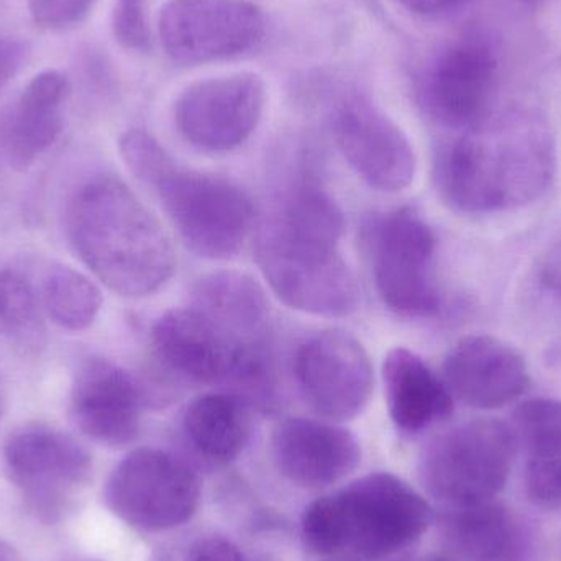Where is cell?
<instances>
[{
  "label": "cell",
  "instance_id": "obj_1",
  "mask_svg": "<svg viewBox=\"0 0 561 561\" xmlns=\"http://www.w3.org/2000/svg\"><path fill=\"white\" fill-rule=\"evenodd\" d=\"M552 135L537 118L481 122L438 148L434 180L442 199L465 214L516 209L539 199L556 174Z\"/></svg>",
  "mask_w": 561,
  "mask_h": 561
},
{
  "label": "cell",
  "instance_id": "obj_2",
  "mask_svg": "<svg viewBox=\"0 0 561 561\" xmlns=\"http://www.w3.org/2000/svg\"><path fill=\"white\" fill-rule=\"evenodd\" d=\"M66 227L78 259L118 296H151L176 272V252L163 224L117 178L82 184L69 201Z\"/></svg>",
  "mask_w": 561,
  "mask_h": 561
},
{
  "label": "cell",
  "instance_id": "obj_3",
  "mask_svg": "<svg viewBox=\"0 0 561 561\" xmlns=\"http://www.w3.org/2000/svg\"><path fill=\"white\" fill-rule=\"evenodd\" d=\"M255 256L270 289L290 309L327 319L358 309L359 286L340 240L272 214L260 227Z\"/></svg>",
  "mask_w": 561,
  "mask_h": 561
},
{
  "label": "cell",
  "instance_id": "obj_4",
  "mask_svg": "<svg viewBox=\"0 0 561 561\" xmlns=\"http://www.w3.org/2000/svg\"><path fill=\"white\" fill-rule=\"evenodd\" d=\"M151 187L184 245L201 259H233L255 229L252 197L227 178L173 161Z\"/></svg>",
  "mask_w": 561,
  "mask_h": 561
},
{
  "label": "cell",
  "instance_id": "obj_5",
  "mask_svg": "<svg viewBox=\"0 0 561 561\" xmlns=\"http://www.w3.org/2000/svg\"><path fill=\"white\" fill-rule=\"evenodd\" d=\"M516 445V432L504 422H465L435 438L425 451V483L435 496L460 510L490 503L506 486Z\"/></svg>",
  "mask_w": 561,
  "mask_h": 561
},
{
  "label": "cell",
  "instance_id": "obj_6",
  "mask_svg": "<svg viewBox=\"0 0 561 561\" xmlns=\"http://www.w3.org/2000/svg\"><path fill=\"white\" fill-rule=\"evenodd\" d=\"M435 256L437 237L417 210L401 207L379 220L373 230V276L389 310L409 319H425L440 310Z\"/></svg>",
  "mask_w": 561,
  "mask_h": 561
},
{
  "label": "cell",
  "instance_id": "obj_7",
  "mask_svg": "<svg viewBox=\"0 0 561 561\" xmlns=\"http://www.w3.org/2000/svg\"><path fill=\"white\" fill-rule=\"evenodd\" d=\"M108 510L134 529L161 533L183 526L196 514L201 484L196 473L170 451H130L105 484Z\"/></svg>",
  "mask_w": 561,
  "mask_h": 561
},
{
  "label": "cell",
  "instance_id": "obj_8",
  "mask_svg": "<svg viewBox=\"0 0 561 561\" xmlns=\"http://www.w3.org/2000/svg\"><path fill=\"white\" fill-rule=\"evenodd\" d=\"M7 474L22 491L26 506L45 524H55L71 510L72 494L91 477L92 460L71 435L26 425L7 438Z\"/></svg>",
  "mask_w": 561,
  "mask_h": 561
},
{
  "label": "cell",
  "instance_id": "obj_9",
  "mask_svg": "<svg viewBox=\"0 0 561 561\" xmlns=\"http://www.w3.org/2000/svg\"><path fill=\"white\" fill-rule=\"evenodd\" d=\"M158 33L173 61L207 65L259 48L266 19L249 0H170L161 9Z\"/></svg>",
  "mask_w": 561,
  "mask_h": 561
},
{
  "label": "cell",
  "instance_id": "obj_10",
  "mask_svg": "<svg viewBox=\"0 0 561 561\" xmlns=\"http://www.w3.org/2000/svg\"><path fill=\"white\" fill-rule=\"evenodd\" d=\"M346 547L365 559H385L405 549L431 526L421 494L389 473H375L336 493Z\"/></svg>",
  "mask_w": 561,
  "mask_h": 561
},
{
  "label": "cell",
  "instance_id": "obj_11",
  "mask_svg": "<svg viewBox=\"0 0 561 561\" xmlns=\"http://www.w3.org/2000/svg\"><path fill=\"white\" fill-rule=\"evenodd\" d=\"M265 105V82L255 72L204 79L181 92L174 104V124L197 150L227 153L255 134Z\"/></svg>",
  "mask_w": 561,
  "mask_h": 561
},
{
  "label": "cell",
  "instance_id": "obj_12",
  "mask_svg": "<svg viewBox=\"0 0 561 561\" xmlns=\"http://www.w3.org/2000/svg\"><path fill=\"white\" fill-rule=\"evenodd\" d=\"M294 376L309 408L330 422L358 417L375 388L368 352L343 330H323L297 348Z\"/></svg>",
  "mask_w": 561,
  "mask_h": 561
},
{
  "label": "cell",
  "instance_id": "obj_13",
  "mask_svg": "<svg viewBox=\"0 0 561 561\" xmlns=\"http://www.w3.org/2000/svg\"><path fill=\"white\" fill-rule=\"evenodd\" d=\"M333 135L346 163L376 191L399 193L414 181L417 160L408 135L366 99L339 105Z\"/></svg>",
  "mask_w": 561,
  "mask_h": 561
},
{
  "label": "cell",
  "instance_id": "obj_14",
  "mask_svg": "<svg viewBox=\"0 0 561 561\" xmlns=\"http://www.w3.org/2000/svg\"><path fill=\"white\" fill-rule=\"evenodd\" d=\"M151 401L148 386L137 376L108 359L92 358L76 373L69 411L82 434L122 447L138 437Z\"/></svg>",
  "mask_w": 561,
  "mask_h": 561
},
{
  "label": "cell",
  "instance_id": "obj_15",
  "mask_svg": "<svg viewBox=\"0 0 561 561\" xmlns=\"http://www.w3.org/2000/svg\"><path fill=\"white\" fill-rule=\"evenodd\" d=\"M444 381L465 404L497 409L520 398L530 378L526 362L513 346L490 335H468L448 352Z\"/></svg>",
  "mask_w": 561,
  "mask_h": 561
},
{
  "label": "cell",
  "instance_id": "obj_16",
  "mask_svg": "<svg viewBox=\"0 0 561 561\" xmlns=\"http://www.w3.org/2000/svg\"><path fill=\"white\" fill-rule=\"evenodd\" d=\"M496 78V59L484 43L461 42L435 62L425 88V105L435 121L471 130L486 121Z\"/></svg>",
  "mask_w": 561,
  "mask_h": 561
},
{
  "label": "cell",
  "instance_id": "obj_17",
  "mask_svg": "<svg viewBox=\"0 0 561 561\" xmlns=\"http://www.w3.org/2000/svg\"><path fill=\"white\" fill-rule=\"evenodd\" d=\"M280 473L307 488L329 486L348 477L362 460L358 440L336 422L289 417L273 432Z\"/></svg>",
  "mask_w": 561,
  "mask_h": 561
},
{
  "label": "cell",
  "instance_id": "obj_18",
  "mask_svg": "<svg viewBox=\"0 0 561 561\" xmlns=\"http://www.w3.org/2000/svg\"><path fill=\"white\" fill-rule=\"evenodd\" d=\"M68 79L55 69L39 72L0 114V160L25 171L53 147L62 130Z\"/></svg>",
  "mask_w": 561,
  "mask_h": 561
},
{
  "label": "cell",
  "instance_id": "obj_19",
  "mask_svg": "<svg viewBox=\"0 0 561 561\" xmlns=\"http://www.w3.org/2000/svg\"><path fill=\"white\" fill-rule=\"evenodd\" d=\"M190 306L209 317L247 346L270 345L272 306L259 279L237 270L201 276L191 287Z\"/></svg>",
  "mask_w": 561,
  "mask_h": 561
},
{
  "label": "cell",
  "instance_id": "obj_20",
  "mask_svg": "<svg viewBox=\"0 0 561 561\" xmlns=\"http://www.w3.org/2000/svg\"><path fill=\"white\" fill-rule=\"evenodd\" d=\"M386 404L401 431L421 432L454 412V396L444 378L412 350L396 346L382 362Z\"/></svg>",
  "mask_w": 561,
  "mask_h": 561
},
{
  "label": "cell",
  "instance_id": "obj_21",
  "mask_svg": "<svg viewBox=\"0 0 561 561\" xmlns=\"http://www.w3.org/2000/svg\"><path fill=\"white\" fill-rule=\"evenodd\" d=\"M253 405L230 391L207 392L194 399L183 415L191 447L206 460H236L252 434Z\"/></svg>",
  "mask_w": 561,
  "mask_h": 561
},
{
  "label": "cell",
  "instance_id": "obj_22",
  "mask_svg": "<svg viewBox=\"0 0 561 561\" xmlns=\"http://www.w3.org/2000/svg\"><path fill=\"white\" fill-rule=\"evenodd\" d=\"M42 300L15 270L0 272V339L20 356H36L48 342Z\"/></svg>",
  "mask_w": 561,
  "mask_h": 561
},
{
  "label": "cell",
  "instance_id": "obj_23",
  "mask_svg": "<svg viewBox=\"0 0 561 561\" xmlns=\"http://www.w3.org/2000/svg\"><path fill=\"white\" fill-rule=\"evenodd\" d=\"M102 293L94 280L65 265L49 266L42 284L46 316L65 330L89 329L102 309Z\"/></svg>",
  "mask_w": 561,
  "mask_h": 561
},
{
  "label": "cell",
  "instance_id": "obj_24",
  "mask_svg": "<svg viewBox=\"0 0 561 561\" xmlns=\"http://www.w3.org/2000/svg\"><path fill=\"white\" fill-rule=\"evenodd\" d=\"M457 530L465 549L483 559L503 556L513 540V527L506 514L490 503L461 507Z\"/></svg>",
  "mask_w": 561,
  "mask_h": 561
},
{
  "label": "cell",
  "instance_id": "obj_25",
  "mask_svg": "<svg viewBox=\"0 0 561 561\" xmlns=\"http://www.w3.org/2000/svg\"><path fill=\"white\" fill-rule=\"evenodd\" d=\"M516 437L526 442L530 451L561 447L560 399L536 398L523 402L514 411Z\"/></svg>",
  "mask_w": 561,
  "mask_h": 561
},
{
  "label": "cell",
  "instance_id": "obj_26",
  "mask_svg": "<svg viewBox=\"0 0 561 561\" xmlns=\"http://www.w3.org/2000/svg\"><path fill=\"white\" fill-rule=\"evenodd\" d=\"M302 539L307 549L317 556H333L345 549V527L339 497H320L313 501L302 516Z\"/></svg>",
  "mask_w": 561,
  "mask_h": 561
},
{
  "label": "cell",
  "instance_id": "obj_27",
  "mask_svg": "<svg viewBox=\"0 0 561 561\" xmlns=\"http://www.w3.org/2000/svg\"><path fill=\"white\" fill-rule=\"evenodd\" d=\"M118 148L130 173L147 186H151L174 161L153 135L140 128L122 134Z\"/></svg>",
  "mask_w": 561,
  "mask_h": 561
},
{
  "label": "cell",
  "instance_id": "obj_28",
  "mask_svg": "<svg viewBox=\"0 0 561 561\" xmlns=\"http://www.w3.org/2000/svg\"><path fill=\"white\" fill-rule=\"evenodd\" d=\"M529 500L542 510L561 507V447L530 451L526 470Z\"/></svg>",
  "mask_w": 561,
  "mask_h": 561
},
{
  "label": "cell",
  "instance_id": "obj_29",
  "mask_svg": "<svg viewBox=\"0 0 561 561\" xmlns=\"http://www.w3.org/2000/svg\"><path fill=\"white\" fill-rule=\"evenodd\" d=\"M112 32L118 45L130 51H148L151 46L147 0H117L112 12Z\"/></svg>",
  "mask_w": 561,
  "mask_h": 561
},
{
  "label": "cell",
  "instance_id": "obj_30",
  "mask_svg": "<svg viewBox=\"0 0 561 561\" xmlns=\"http://www.w3.org/2000/svg\"><path fill=\"white\" fill-rule=\"evenodd\" d=\"M94 3L95 0H28V10L36 25L59 30L81 23Z\"/></svg>",
  "mask_w": 561,
  "mask_h": 561
},
{
  "label": "cell",
  "instance_id": "obj_31",
  "mask_svg": "<svg viewBox=\"0 0 561 561\" xmlns=\"http://www.w3.org/2000/svg\"><path fill=\"white\" fill-rule=\"evenodd\" d=\"M184 561H247L239 547L222 537H206L199 539Z\"/></svg>",
  "mask_w": 561,
  "mask_h": 561
},
{
  "label": "cell",
  "instance_id": "obj_32",
  "mask_svg": "<svg viewBox=\"0 0 561 561\" xmlns=\"http://www.w3.org/2000/svg\"><path fill=\"white\" fill-rule=\"evenodd\" d=\"M28 56V43L16 36H0V91L12 81Z\"/></svg>",
  "mask_w": 561,
  "mask_h": 561
},
{
  "label": "cell",
  "instance_id": "obj_33",
  "mask_svg": "<svg viewBox=\"0 0 561 561\" xmlns=\"http://www.w3.org/2000/svg\"><path fill=\"white\" fill-rule=\"evenodd\" d=\"M401 3L409 12L419 13V15H438V13L454 10L467 0H396Z\"/></svg>",
  "mask_w": 561,
  "mask_h": 561
},
{
  "label": "cell",
  "instance_id": "obj_34",
  "mask_svg": "<svg viewBox=\"0 0 561 561\" xmlns=\"http://www.w3.org/2000/svg\"><path fill=\"white\" fill-rule=\"evenodd\" d=\"M0 561H23L15 549L9 543L0 540Z\"/></svg>",
  "mask_w": 561,
  "mask_h": 561
},
{
  "label": "cell",
  "instance_id": "obj_35",
  "mask_svg": "<svg viewBox=\"0 0 561 561\" xmlns=\"http://www.w3.org/2000/svg\"><path fill=\"white\" fill-rule=\"evenodd\" d=\"M2 385H0V414H2Z\"/></svg>",
  "mask_w": 561,
  "mask_h": 561
},
{
  "label": "cell",
  "instance_id": "obj_36",
  "mask_svg": "<svg viewBox=\"0 0 561 561\" xmlns=\"http://www.w3.org/2000/svg\"><path fill=\"white\" fill-rule=\"evenodd\" d=\"M432 561H440V560H432Z\"/></svg>",
  "mask_w": 561,
  "mask_h": 561
}]
</instances>
